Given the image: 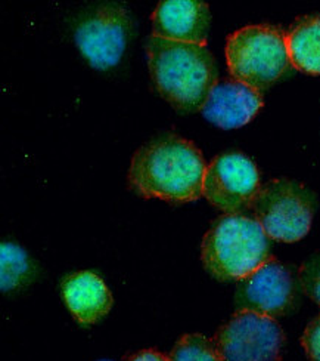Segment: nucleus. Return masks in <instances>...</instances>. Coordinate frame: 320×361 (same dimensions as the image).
I'll list each match as a JSON object with an SVG mask.
<instances>
[{"label":"nucleus","mask_w":320,"mask_h":361,"mask_svg":"<svg viewBox=\"0 0 320 361\" xmlns=\"http://www.w3.org/2000/svg\"><path fill=\"white\" fill-rule=\"evenodd\" d=\"M205 171L204 157L193 142L179 135H162L134 153L129 185L145 199L189 203L203 195Z\"/></svg>","instance_id":"nucleus-1"},{"label":"nucleus","mask_w":320,"mask_h":361,"mask_svg":"<svg viewBox=\"0 0 320 361\" xmlns=\"http://www.w3.org/2000/svg\"><path fill=\"white\" fill-rule=\"evenodd\" d=\"M148 68L155 90L179 113L201 111L217 83L216 59L207 44L149 36Z\"/></svg>","instance_id":"nucleus-2"},{"label":"nucleus","mask_w":320,"mask_h":361,"mask_svg":"<svg viewBox=\"0 0 320 361\" xmlns=\"http://www.w3.org/2000/svg\"><path fill=\"white\" fill-rule=\"evenodd\" d=\"M270 258L269 235L260 222L242 214L217 218L203 238L204 268L220 281H239Z\"/></svg>","instance_id":"nucleus-3"},{"label":"nucleus","mask_w":320,"mask_h":361,"mask_svg":"<svg viewBox=\"0 0 320 361\" xmlns=\"http://www.w3.org/2000/svg\"><path fill=\"white\" fill-rule=\"evenodd\" d=\"M226 61L235 80L258 92L278 82L293 66L285 33L267 24L242 27L229 36Z\"/></svg>","instance_id":"nucleus-4"},{"label":"nucleus","mask_w":320,"mask_h":361,"mask_svg":"<svg viewBox=\"0 0 320 361\" xmlns=\"http://www.w3.org/2000/svg\"><path fill=\"white\" fill-rule=\"evenodd\" d=\"M251 209L270 238L295 243L310 231L316 197L295 180L271 179L258 190Z\"/></svg>","instance_id":"nucleus-5"},{"label":"nucleus","mask_w":320,"mask_h":361,"mask_svg":"<svg viewBox=\"0 0 320 361\" xmlns=\"http://www.w3.org/2000/svg\"><path fill=\"white\" fill-rule=\"evenodd\" d=\"M223 361H278L285 334L278 322L254 311H236L212 338Z\"/></svg>","instance_id":"nucleus-6"},{"label":"nucleus","mask_w":320,"mask_h":361,"mask_svg":"<svg viewBox=\"0 0 320 361\" xmlns=\"http://www.w3.org/2000/svg\"><path fill=\"white\" fill-rule=\"evenodd\" d=\"M260 187V173L250 157L226 153L207 166L203 195L224 215L239 214L251 207Z\"/></svg>","instance_id":"nucleus-7"},{"label":"nucleus","mask_w":320,"mask_h":361,"mask_svg":"<svg viewBox=\"0 0 320 361\" xmlns=\"http://www.w3.org/2000/svg\"><path fill=\"white\" fill-rule=\"evenodd\" d=\"M300 281L286 265L270 258L254 273L238 281L236 311H254L276 319L291 311L298 298Z\"/></svg>","instance_id":"nucleus-8"},{"label":"nucleus","mask_w":320,"mask_h":361,"mask_svg":"<svg viewBox=\"0 0 320 361\" xmlns=\"http://www.w3.org/2000/svg\"><path fill=\"white\" fill-rule=\"evenodd\" d=\"M132 20L124 8L102 6L79 24L74 40L87 63L96 70L115 67L127 47Z\"/></svg>","instance_id":"nucleus-9"},{"label":"nucleus","mask_w":320,"mask_h":361,"mask_svg":"<svg viewBox=\"0 0 320 361\" xmlns=\"http://www.w3.org/2000/svg\"><path fill=\"white\" fill-rule=\"evenodd\" d=\"M211 13L200 0H164L152 13V36L207 44Z\"/></svg>","instance_id":"nucleus-10"},{"label":"nucleus","mask_w":320,"mask_h":361,"mask_svg":"<svg viewBox=\"0 0 320 361\" xmlns=\"http://www.w3.org/2000/svg\"><path fill=\"white\" fill-rule=\"evenodd\" d=\"M262 107V92L231 79L212 87L201 113L210 123L222 129H236L250 123Z\"/></svg>","instance_id":"nucleus-11"},{"label":"nucleus","mask_w":320,"mask_h":361,"mask_svg":"<svg viewBox=\"0 0 320 361\" xmlns=\"http://www.w3.org/2000/svg\"><path fill=\"white\" fill-rule=\"evenodd\" d=\"M60 290L72 317L82 326L98 323L113 307L111 292L103 280L90 271L68 276Z\"/></svg>","instance_id":"nucleus-12"},{"label":"nucleus","mask_w":320,"mask_h":361,"mask_svg":"<svg viewBox=\"0 0 320 361\" xmlns=\"http://www.w3.org/2000/svg\"><path fill=\"white\" fill-rule=\"evenodd\" d=\"M286 36L291 64L307 74H320V17L300 18Z\"/></svg>","instance_id":"nucleus-13"},{"label":"nucleus","mask_w":320,"mask_h":361,"mask_svg":"<svg viewBox=\"0 0 320 361\" xmlns=\"http://www.w3.org/2000/svg\"><path fill=\"white\" fill-rule=\"evenodd\" d=\"M32 276L27 252L15 243L0 245V288L2 292H11L27 281Z\"/></svg>","instance_id":"nucleus-14"},{"label":"nucleus","mask_w":320,"mask_h":361,"mask_svg":"<svg viewBox=\"0 0 320 361\" xmlns=\"http://www.w3.org/2000/svg\"><path fill=\"white\" fill-rule=\"evenodd\" d=\"M170 361H223L212 339L200 334L181 336L169 354Z\"/></svg>","instance_id":"nucleus-15"},{"label":"nucleus","mask_w":320,"mask_h":361,"mask_svg":"<svg viewBox=\"0 0 320 361\" xmlns=\"http://www.w3.org/2000/svg\"><path fill=\"white\" fill-rule=\"evenodd\" d=\"M300 288L320 307V252L300 267Z\"/></svg>","instance_id":"nucleus-16"},{"label":"nucleus","mask_w":320,"mask_h":361,"mask_svg":"<svg viewBox=\"0 0 320 361\" xmlns=\"http://www.w3.org/2000/svg\"><path fill=\"white\" fill-rule=\"evenodd\" d=\"M301 345L309 361H320V314L304 330Z\"/></svg>","instance_id":"nucleus-17"},{"label":"nucleus","mask_w":320,"mask_h":361,"mask_svg":"<svg viewBox=\"0 0 320 361\" xmlns=\"http://www.w3.org/2000/svg\"><path fill=\"white\" fill-rule=\"evenodd\" d=\"M127 361H170V358L155 351V350H145L142 353H137L127 358Z\"/></svg>","instance_id":"nucleus-18"},{"label":"nucleus","mask_w":320,"mask_h":361,"mask_svg":"<svg viewBox=\"0 0 320 361\" xmlns=\"http://www.w3.org/2000/svg\"><path fill=\"white\" fill-rule=\"evenodd\" d=\"M101 361H111V360H101Z\"/></svg>","instance_id":"nucleus-19"}]
</instances>
